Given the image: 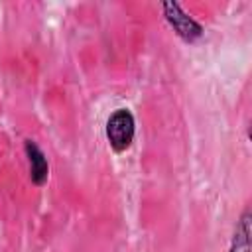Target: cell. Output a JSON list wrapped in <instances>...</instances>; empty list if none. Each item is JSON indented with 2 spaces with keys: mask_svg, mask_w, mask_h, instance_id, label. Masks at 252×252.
<instances>
[{
  "mask_svg": "<svg viewBox=\"0 0 252 252\" xmlns=\"http://www.w3.org/2000/svg\"><path fill=\"white\" fill-rule=\"evenodd\" d=\"M104 134H106V140H108V146L112 148V152H116V154L126 152L132 146L134 136H136V118H134L132 110L126 106L116 108L106 120Z\"/></svg>",
  "mask_w": 252,
  "mask_h": 252,
  "instance_id": "6da1fadb",
  "label": "cell"
},
{
  "mask_svg": "<svg viewBox=\"0 0 252 252\" xmlns=\"http://www.w3.org/2000/svg\"><path fill=\"white\" fill-rule=\"evenodd\" d=\"M161 14H163L165 22L171 26V30L175 32V35L179 39H183L185 43H195L203 37L205 28L191 14H187L179 2H175V0L161 2Z\"/></svg>",
  "mask_w": 252,
  "mask_h": 252,
  "instance_id": "7a4b0ae2",
  "label": "cell"
},
{
  "mask_svg": "<svg viewBox=\"0 0 252 252\" xmlns=\"http://www.w3.org/2000/svg\"><path fill=\"white\" fill-rule=\"evenodd\" d=\"M24 152L28 158V167H30V179L35 187H41L47 183L49 177V161L45 152L37 146V142H33L32 138L24 140Z\"/></svg>",
  "mask_w": 252,
  "mask_h": 252,
  "instance_id": "3957f363",
  "label": "cell"
},
{
  "mask_svg": "<svg viewBox=\"0 0 252 252\" xmlns=\"http://www.w3.org/2000/svg\"><path fill=\"white\" fill-rule=\"evenodd\" d=\"M250 222H252L250 207H244L242 215L236 220L228 252H252V248H250Z\"/></svg>",
  "mask_w": 252,
  "mask_h": 252,
  "instance_id": "277c9868",
  "label": "cell"
}]
</instances>
